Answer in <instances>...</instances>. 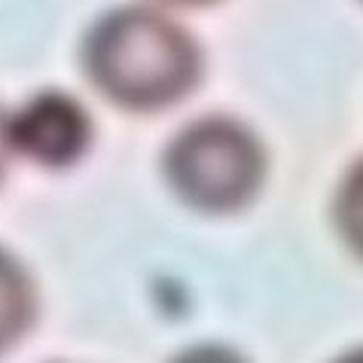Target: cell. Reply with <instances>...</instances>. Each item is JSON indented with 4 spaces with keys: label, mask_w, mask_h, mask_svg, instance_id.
Listing matches in <instances>:
<instances>
[{
    "label": "cell",
    "mask_w": 363,
    "mask_h": 363,
    "mask_svg": "<svg viewBox=\"0 0 363 363\" xmlns=\"http://www.w3.org/2000/svg\"><path fill=\"white\" fill-rule=\"evenodd\" d=\"M13 153L16 150H13V140H9V116L0 110V177H4L6 162H9V156Z\"/></svg>",
    "instance_id": "52a82bcc"
},
{
    "label": "cell",
    "mask_w": 363,
    "mask_h": 363,
    "mask_svg": "<svg viewBox=\"0 0 363 363\" xmlns=\"http://www.w3.org/2000/svg\"><path fill=\"white\" fill-rule=\"evenodd\" d=\"M165 174L186 205L232 211L257 193L263 180V150L235 119L208 116L171 140Z\"/></svg>",
    "instance_id": "7a4b0ae2"
},
{
    "label": "cell",
    "mask_w": 363,
    "mask_h": 363,
    "mask_svg": "<svg viewBox=\"0 0 363 363\" xmlns=\"http://www.w3.org/2000/svg\"><path fill=\"white\" fill-rule=\"evenodd\" d=\"M336 363H363V348H357V351H348V354H342Z\"/></svg>",
    "instance_id": "ba28073f"
},
{
    "label": "cell",
    "mask_w": 363,
    "mask_h": 363,
    "mask_svg": "<svg viewBox=\"0 0 363 363\" xmlns=\"http://www.w3.org/2000/svg\"><path fill=\"white\" fill-rule=\"evenodd\" d=\"M34 284L16 257L0 250V354L13 348L34 320Z\"/></svg>",
    "instance_id": "277c9868"
},
{
    "label": "cell",
    "mask_w": 363,
    "mask_h": 363,
    "mask_svg": "<svg viewBox=\"0 0 363 363\" xmlns=\"http://www.w3.org/2000/svg\"><path fill=\"white\" fill-rule=\"evenodd\" d=\"M165 4H177V6H201V4H211V0H165Z\"/></svg>",
    "instance_id": "9c48e42d"
},
{
    "label": "cell",
    "mask_w": 363,
    "mask_h": 363,
    "mask_svg": "<svg viewBox=\"0 0 363 363\" xmlns=\"http://www.w3.org/2000/svg\"><path fill=\"white\" fill-rule=\"evenodd\" d=\"M86 74L110 101L135 110L165 107L186 95L199 74L196 43L168 16L125 6L89 31Z\"/></svg>",
    "instance_id": "6da1fadb"
},
{
    "label": "cell",
    "mask_w": 363,
    "mask_h": 363,
    "mask_svg": "<svg viewBox=\"0 0 363 363\" xmlns=\"http://www.w3.org/2000/svg\"><path fill=\"white\" fill-rule=\"evenodd\" d=\"M9 140L34 162L67 165L89 144V116L70 95L43 92L9 116Z\"/></svg>",
    "instance_id": "3957f363"
},
{
    "label": "cell",
    "mask_w": 363,
    "mask_h": 363,
    "mask_svg": "<svg viewBox=\"0 0 363 363\" xmlns=\"http://www.w3.org/2000/svg\"><path fill=\"white\" fill-rule=\"evenodd\" d=\"M336 226L348 247L363 257V159L348 171L336 196Z\"/></svg>",
    "instance_id": "5b68a950"
},
{
    "label": "cell",
    "mask_w": 363,
    "mask_h": 363,
    "mask_svg": "<svg viewBox=\"0 0 363 363\" xmlns=\"http://www.w3.org/2000/svg\"><path fill=\"white\" fill-rule=\"evenodd\" d=\"M171 363H245L235 351L229 348H217V345H205V348H189Z\"/></svg>",
    "instance_id": "8992f818"
}]
</instances>
